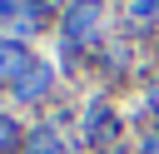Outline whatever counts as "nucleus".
Listing matches in <instances>:
<instances>
[]
</instances>
